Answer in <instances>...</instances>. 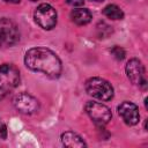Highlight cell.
I'll list each match as a JSON object with an SVG mask.
<instances>
[{
    "instance_id": "cell-6",
    "label": "cell",
    "mask_w": 148,
    "mask_h": 148,
    "mask_svg": "<svg viewBox=\"0 0 148 148\" xmlns=\"http://www.w3.org/2000/svg\"><path fill=\"white\" fill-rule=\"evenodd\" d=\"M84 110L87 114L90 117V119L98 126H103L108 124L112 118L111 110L106 105L99 102H92V101L87 102Z\"/></svg>"
},
{
    "instance_id": "cell-19",
    "label": "cell",
    "mask_w": 148,
    "mask_h": 148,
    "mask_svg": "<svg viewBox=\"0 0 148 148\" xmlns=\"http://www.w3.org/2000/svg\"><path fill=\"white\" fill-rule=\"evenodd\" d=\"M31 1H37V0H31Z\"/></svg>"
},
{
    "instance_id": "cell-16",
    "label": "cell",
    "mask_w": 148,
    "mask_h": 148,
    "mask_svg": "<svg viewBox=\"0 0 148 148\" xmlns=\"http://www.w3.org/2000/svg\"><path fill=\"white\" fill-rule=\"evenodd\" d=\"M66 2L72 7H80L84 3V0H66Z\"/></svg>"
},
{
    "instance_id": "cell-8",
    "label": "cell",
    "mask_w": 148,
    "mask_h": 148,
    "mask_svg": "<svg viewBox=\"0 0 148 148\" xmlns=\"http://www.w3.org/2000/svg\"><path fill=\"white\" fill-rule=\"evenodd\" d=\"M13 104H14L15 109L23 114L35 113L39 109L38 101L28 92H21L18 95H16L13 98Z\"/></svg>"
},
{
    "instance_id": "cell-4",
    "label": "cell",
    "mask_w": 148,
    "mask_h": 148,
    "mask_svg": "<svg viewBox=\"0 0 148 148\" xmlns=\"http://www.w3.org/2000/svg\"><path fill=\"white\" fill-rule=\"evenodd\" d=\"M35 22L45 30H51L57 24V12L49 3H40L34 13Z\"/></svg>"
},
{
    "instance_id": "cell-10",
    "label": "cell",
    "mask_w": 148,
    "mask_h": 148,
    "mask_svg": "<svg viewBox=\"0 0 148 148\" xmlns=\"http://www.w3.org/2000/svg\"><path fill=\"white\" fill-rule=\"evenodd\" d=\"M61 142L65 147H71V148H82L87 146L83 139L79 134L72 131H67L61 134Z\"/></svg>"
},
{
    "instance_id": "cell-17",
    "label": "cell",
    "mask_w": 148,
    "mask_h": 148,
    "mask_svg": "<svg viewBox=\"0 0 148 148\" xmlns=\"http://www.w3.org/2000/svg\"><path fill=\"white\" fill-rule=\"evenodd\" d=\"M5 2H8V3H18L21 0H3Z\"/></svg>"
},
{
    "instance_id": "cell-14",
    "label": "cell",
    "mask_w": 148,
    "mask_h": 148,
    "mask_svg": "<svg viewBox=\"0 0 148 148\" xmlns=\"http://www.w3.org/2000/svg\"><path fill=\"white\" fill-rule=\"evenodd\" d=\"M96 28H97V31H98V36H99L101 38H105L104 31H106L109 35L112 34V28H111L110 25H108L106 23H104V22H99Z\"/></svg>"
},
{
    "instance_id": "cell-12",
    "label": "cell",
    "mask_w": 148,
    "mask_h": 148,
    "mask_svg": "<svg viewBox=\"0 0 148 148\" xmlns=\"http://www.w3.org/2000/svg\"><path fill=\"white\" fill-rule=\"evenodd\" d=\"M103 15L111 20H123L124 12L117 5H108L103 9Z\"/></svg>"
},
{
    "instance_id": "cell-15",
    "label": "cell",
    "mask_w": 148,
    "mask_h": 148,
    "mask_svg": "<svg viewBox=\"0 0 148 148\" xmlns=\"http://www.w3.org/2000/svg\"><path fill=\"white\" fill-rule=\"evenodd\" d=\"M7 138V127L5 123L0 119V139H6Z\"/></svg>"
},
{
    "instance_id": "cell-7",
    "label": "cell",
    "mask_w": 148,
    "mask_h": 148,
    "mask_svg": "<svg viewBox=\"0 0 148 148\" xmlns=\"http://www.w3.org/2000/svg\"><path fill=\"white\" fill-rule=\"evenodd\" d=\"M126 74H127V77L130 79V81L133 84L140 86V87H146L147 86L145 67H143L142 62L139 59L133 58V59L127 61V64H126Z\"/></svg>"
},
{
    "instance_id": "cell-18",
    "label": "cell",
    "mask_w": 148,
    "mask_h": 148,
    "mask_svg": "<svg viewBox=\"0 0 148 148\" xmlns=\"http://www.w3.org/2000/svg\"><path fill=\"white\" fill-rule=\"evenodd\" d=\"M91 1H95V2H102V1H104V0H91Z\"/></svg>"
},
{
    "instance_id": "cell-1",
    "label": "cell",
    "mask_w": 148,
    "mask_h": 148,
    "mask_svg": "<svg viewBox=\"0 0 148 148\" xmlns=\"http://www.w3.org/2000/svg\"><path fill=\"white\" fill-rule=\"evenodd\" d=\"M25 66L38 73H43L50 79H57L61 74V61L59 57L47 47H32L25 52Z\"/></svg>"
},
{
    "instance_id": "cell-3",
    "label": "cell",
    "mask_w": 148,
    "mask_h": 148,
    "mask_svg": "<svg viewBox=\"0 0 148 148\" xmlns=\"http://www.w3.org/2000/svg\"><path fill=\"white\" fill-rule=\"evenodd\" d=\"M86 91L91 97L106 102L113 97V87L102 77H90L86 81Z\"/></svg>"
},
{
    "instance_id": "cell-13",
    "label": "cell",
    "mask_w": 148,
    "mask_h": 148,
    "mask_svg": "<svg viewBox=\"0 0 148 148\" xmlns=\"http://www.w3.org/2000/svg\"><path fill=\"white\" fill-rule=\"evenodd\" d=\"M110 52H111L112 57H113L114 59L119 60V61H120V60H123V59L125 58V50H124L123 47L118 46V45L113 46V47L110 50Z\"/></svg>"
},
{
    "instance_id": "cell-9",
    "label": "cell",
    "mask_w": 148,
    "mask_h": 148,
    "mask_svg": "<svg viewBox=\"0 0 148 148\" xmlns=\"http://www.w3.org/2000/svg\"><path fill=\"white\" fill-rule=\"evenodd\" d=\"M118 113L123 118L124 123L126 125L133 126L139 123L140 119V113H139V108L128 101H124L118 105Z\"/></svg>"
},
{
    "instance_id": "cell-2",
    "label": "cell",
    "mask_w": 148,
    "mask_h": 148,
    "mask_svg": "<svg viewBox=\"0 0 148 148\" xmlns=\"http://www.w3.org/2000/svg\"><path fill=\"white\" fill-rule=\"evenodd\" d=\"M20 83V72L10 64L0 66V101L3 99L8 92L16 88Z\"/></svg>"
},
{
    "instance_id": "cell-11",
    "label": "cell",
    "mask_w": 148,
    "mask_h": 148,
    "mask_svg": "<svg viewBox=\"0 0 148 148\" xmlns=\"http://www.w3.org/2000/svg\"><path fill=\"white\" fill-rule=\"evenodd\" d=\"M71 18L77 25H86L91 21L92 16H91V13L88 9L76 8V9H73L71 12Z\"/></svg>"
},
{
    "instance_id": "cell-5",
    "label": "cell",
    "mask_w": 148,
    "mask_h": 148,
    "mask_svg": "<svg viewBox=\"0 0 148 148\" xmlns=\"http://www.w3.org/2000/svg\"><path fill=\"white\" fill-rule=\"evenodd\" d=\"M20 40L17 25L7 17L0 18V46H13Z\"/></svg>"
}]
</instances>
